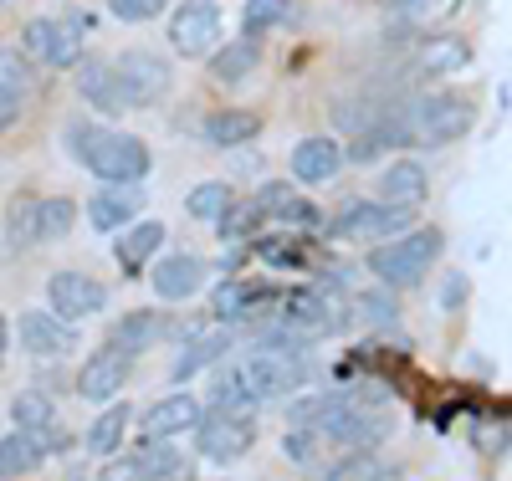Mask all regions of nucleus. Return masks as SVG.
Here are the masks:
<instances>
[{"label": "nucleus", "mask_w": 512, "mask_h": 481, "mask_svg": "<svg viewBox=\"0 0 512 481\" xmlns=\"http://www.w3.org/2000/svg\"><path fill=\"white\" fill-rule=\"evenodd\" d=\"M292 180H303V185H328L338 169H344V144L338 139H297L292 154Z\"/></svg>", "instance_id": "obj_17"}, {"label": "nucleus", "mask_w": 512, "mask_h": 481, "mask_svg": "<svg viewBox=\"0 0 512 481\" xmlns=\"http://www.w3.org/2000/svg\"><path fill=\"white\" fill-rule=\"evenodd\" d=\"M256 67H262V41H231V47H221L216 57H210V77L216 82H226V87H236V82H246Z\"/></svg>", "instance_id": "obj_28"}, {"label": "nucleus", "mask_w": 512, "mask_h": 481, "mask_svg": "<svg viewBox=\"0 0 512 481\" xmlns=\"http://www.w3.org/2000/svg\"><path fill=\"white\" fill-rule=\"evenodd\" d=\"M16 425L21 430H57V405L41 395V389H26V395H16Z\"/></svg>", "instance_id": "obj_34"}, {"label": "nucleus", "mask_w": 512, "mask_h": 481, "mask_svg": "<svg viewBox=\"0 0 512 481\" xmlns=\"http://www.w3.org/2000/svg\"><path fill=\"white\" fill-rule=\"evenodd\" d=\"M256 441V415L251 410H210L195 420V451L200 461H216V466H231L251 451Z\"/></svg>", "instance_id": "obj_8"}, {"label": "nucleus", "mask_w": 512, "mask_h": 481, "mask_svg": "<svg viewBox=\"0 0 512 481\" xmlns=\"http://www.w3.org/2000/svg\"><path fill=\"white\" fill-rule=\"evenodd\" d=\"M31 103V62L21 52H0V134L21 123Z\"/></svg>", "instance_id": "obj_20"}, {"label": "nucleus", "mask_w": 512, "mask_h": 481, "mask_svg": "<svg viewBox=\"0 0 512 481\" xmlns=\"http://www.w3.org/2000/svg\"><path fill=\"white\" fill-rule=\"evenodd\" d=\"M67 154L103 185H144V174L154 164L144 139L123 134V128H108V123H93V118L67 128Z\"/></svg>", "instance_id": "obj_2"}, {"label": "nucleus", "mask_w": 512, "mask_h": 481, "mask_svg": "<svg viewBox=\"0 0 512 481\" xmlns=\"http://www.w3.org/2000/svg\"><path fill=\"white\" fill-rule=\"evenodd\" d=\"M144 481H195V471H190L185 461H175V456H164V461H159V466H154Z\"/></svg>", "instance_id": "obj_38"}, {"label": "nucleus", "mask_w": 512, "mask_h": 481, "mask_svg": "<svg viewBox=\"0 0 512 481\" xmlns=\"http://www.w3.org/2000/svg\"><path fill=\"white\" fill-rule=\"evenodd\" d=\"M231 348V333L226 328H205L200 338H190L180 354H175V369H169V379H190V374H200V369H210L221 354Z\"/></svg>", "instance_id": "obj_27"}, {"label": "nucleus", "mask_w": 512, "mask_h": 481, "mask_svg": "<svg viewBox=\"0 0 512 481\" xmlns=\"http://www.w3.org/2000/svg\"><path fill=\"white\" fill-rule=\"evenodd\" d=\"M262 297H267V287H256V282H246V277H226V282L216 287V318H221V323H241Z\"/></svg>", "instance_id": "obj_29"}, {"label": "nucleus", "mask_w": 512, "mask_h": 481, "mask_svg": "<svg viewBox=\"0 0 512 481\" xmlns=\"http://www.w3.org/2000/svg\"><path fill=\"white\" fill-rule=\"evenodd\" d=\"M82 31H88L82 16H36L21 31V57L36 62V67L67 72V67L82 62Z\"/></svg>", "instance_id": "obj_5"}, {"label": "nucleus", "mask_w": 512, "mask_h": 481, "mask_svg": "<svg viewBox=\"0 0 512 481\" xmlns=\"http://www.w3.org/2000/svg\"><path fill=\"white\" fill-rule=\"evenodd\" d=\"M123 430H128V410H123V405H108V410L88 425V435H82V446H88V456H118V446H123Z\"/></svg>", "instance_id": "obj_30"}, {"label": "nucleus", "mask_w": 512, "mask_h": 481, "mask_svg": "<svg viewBox=\"0 0 512 481\" xmlns=\"http://www.w3.org/2000/svg\"><path fill=\"white\" fill-rule=\"evenodd\" d=\"M441 251H446V231H441V226L405 231V236L379 241V246L369 251V277H374L379 287H390V292L415 287V282L441 261Z\"/></svg>", "instance_id": "obj_3"}, {"label": "nucleus", "mask_w": 512, "mask_h": 481, "mask_svg": "<svg viewBox=\"0 0 512 481\" xmlns=\"http://www.w3.org/2000/svg\"><path fill=\"white\" fill-rule=\"evenodd\" d=\"M354 313H359V323H369V328H390V323L400 318V302H395L390 287H369V292L354 297Z\"/></svg>", "instance_id": "obj_33"}, {"label": "nucleus", "mask_w": 512, "mask_h": 481, "mask_svg": "<svg viewBox=\"0 0 512 481\" xmlns=\"http://www.w3.org/2000/svg\"><path fill=\"white\" fill-rule=\"evenodd\" d=\"M149 287H154L159 302H185V297H195L205 287V261L190 256V251L164 256L159 267H154V277H149Z\"/></svg>", "instance_id": "obj_15"}, {"label": "nucleus", "mask_w": 512, "mask_h": 481, "mask_svg": "<svg viewBox=\"0 0 512 481\" xmlns=\"http://www.w3.org/2000/svg\"><path fill=\"white\" fill-rule=\"evenodd\" d=\"M231 200H236V190H231L226 180H200V185L185 195V210L195 215V221H210V226H216L221 215L231 210Z\"/></svg>", "instance_id": "obj_31"}, {"label": "nucleus", "mask_w": 512, "mask_h": 481, "mask_svg": "<svg viewBox=\"0 0 512 481\" xmlns=\"http://www.w3.org/2000/svg\"><path fill=\"white\" fill-rule=\"evenodd\" d=\"M461 297H466V282H461V277H456V282H451V287H446V308H456V302H461Z\"/></svg>", "instance_id": "obj_40"}, {"label": "nucleus", "mask_w": 512, "mask_h": 481, "mask_svg": "<svg viewBox=\"0 0 512 481\" xmlns=\"http://www.w3.org/2000/svg\"><path fill=\"white\" fill-rule=\"evenodd\" d=\"M144 185H103L93 200H88V221L93 231H123V226H134L139 221V210H144Z\"/></svg>", "instance_id": "obj_14"}, {"label": "nucleus", "mask_w": 512, "mask_h": 481, "mask_svg": "<svg viewBox=\"0 0 512 481\" xmlns=\"http://www.w3.org/2000/svg\"><path fill=\"white\" fill-rule=\"evenodd\" d=\"M303 379H308L303 343H292L287 333L272 328L246 359H236V369L221 374V384H216V410H256L262 400L292 395Z\"/></svg>", "instance_id": "obj_1"}, {"label": "nucleus", "mask_w": 512, "mask_h": 481, "mask_svg": "<svg viewBox=\"0 0 512 481\" xmlns=\"http://www.w3.org/2000/svg\"><path fill=\"white\" fill-rule=\"evenodd\" d=\"M108 67H113V87H118V108H154L169 93V82H175V67L144 47L118 52Z\"/></svg>", "instance_id": "obj_6"}, {"label": "nucleus", "mask_w": 512, "mask_h": 481, "mask_svg": "<svg viewBox=\"0 0 512 481\" xmlns=\"http://www.w3.org/2000/svg\"><path fill=\"white\" fill-rule=\"evenodd\" d=\"M72 221H77V205L67 195H26L6 215V246L31 251L41 241H62V236H72Z\"/></svg>", "instance_id": "obj_4"}, {"label": "nucleus", "mask_w": 512, "mask_h": 481, "mask_svg": "<svg viewBox=\"0 0 512 481\" xmlns=\"http://www.w3.org/2000/svg\"><path fill=\"white\" fill-rule=\"evenodd\" d=\"M466 62H472V47H466L461 36H446V31L425 36V41H420V52H415V67H420L425 77H446V72H461Z\"/></svg>", "instance_id": "obj_24"}, {"label": "nucleus", "mask_w": 512, "mask_h": 481, "mask_svg": "<svg viewBox=\"0 0 512 481\" xmlns=\"http://www.w3.org/2000/svg\"><path fill=\"white\" fill-rule=\"evenodd\" d=\"M72 82H77V98L93 103V113H123L118 108V87H113V67L103 57H82Z\"/></svg>", "instance_id": "obj_22"}, {"label": "nucleus", "mask_w": 512, "mask_h": 481, "mask_svg": "<svg viewBox=\"0 0 512 481\" xmlns=\"http://www.w3.org/2000/svg\"><path fill=\"white\" fill-rule=\"evenodd\" d=\"M128 379H134V354H123V348L103 343V348H93V359H82L77 395L82 400H113Z\"/></svg>", "instance_id": "obj_13"}, {"label": "nucleus", "mask_w": 512, "mask_h": 481, "mask_svg": "<svg viewBox=\"0 0 512 481\" xmlns=\"http://www.w3.org/2000/svg\"><path fill=\"white\" fill-rule=\"evenodd\" d=\"M425 195H431V174H425V164H420V159H395L390 169L379 174V205L415 210Z\"/></svg>", "instance_id": "obj_18"}, {"label": "nucleus", "mask_w": 512, "mask_h": 481, "mask_svg": "<svg viewBox=\"0 0 512 481\" xmlns=\"http://www.w3.org/2000/svg\"><path fill=\"white\" fill-rule=\"evenodd\" d=\"M195 420H200V405H195V395H164V400H154L149 410H144V441H175V435H185V430H195Z\"/></svg>", "instance_id": "obj_19"}, {"label": "nucleus", "mask_w": 512, "mask_h": 481, "mask_svg": "<svg viewBox=\"0 0 512 481\" xmlns=\"http://www.w3.org/2000/svg\"><path fill=\"white\" fill-rule=\"evenodd\" d=\"M164 6H169V0H108V11H113L118 21H128V26H144V21H154Z\"/></svg>", "instance_id": "obj_36"}, {"label": "nucleus", "mask_w": 512, "mask_h": 481, "mask_svg": "<svg viewBox=\"0 0 512 481\" xmlns=\"http://www.w3.org/2000/svg\"><path fill=\"white\" fill-rule=\"evenodd\" d=\"M47 302H52V318L62 323H77V318H93L103 313V302H108V287L88 272H52L47 277Z\"/></svg>", "instance_id": "obj_12"}, {"label": "nucleus", "mask_w": 512, "mask_h": 481, "mask_svg": "<svg viewBox=\"0 0 512 481\" xmlns=\"http://www.w3.org/2000/svg\"><path fill=\"white\" fill-rule=\"evenodd\" d=\"M164 338V318L154 313V308H139V313H123L118 323H113V348H123V354H144V348H154Z\"/></svg>", "instance_id": "obj_25"}, {"label": "nucleus", "mask_w": 512, "mask_h": 481, "mask_svg": "<svg viewBox=\"0 0 512 481\" xmlns=\"http://www.w3.org/2000/svg\"><path fill=\"white\" fill-rule=\"evenodd\" d=\"M256 210H262V215H277V221H287V226H318V210H313V200H303V195H297L292 185H262V190H256V200H251Z\"/></svg>", "instance_id": "obj_23"}, {"label": "nucleus", "mask_w": 512, "mask_h": 481, "mask_svg": "<svg viewBox=\"0 0 512 481\" xmlns=\"http://www.w3.org/2000/svg\"><path fill=\"white\" fill-rule=\"evenodd\" d=\"M472 123H477V113L461 93H431L415 108H405V139L410 144H456L461 134H472Z\"/></svg>", "instance_id": "obj_7"}, {"label": "nucleus", "mask_w": 512, "mask_h": 481, "mask_svg": "<svg viewBox=\"0 0 512 481\" xmlns=\"http://www.w3.org/2000/svg\"><path fill=\"white\" fill-rule=\"evenodd\" d=\"M282 456L297 461V466H313V456H318V435L292 425V430H287V441H282Z\"/></svg>", "instance_id": "obj_37"}, {"label": "nucleus", "mask_w": 512, "mask_h": 481, "mask_svg": "<svg viewBox=\"0 0 512 481\" xmlns=\"http://www.w3.org/2000/svg\"><path fill=\"white\" fill-rule=\"evenodd\" d=\"M67 446L62 425L57 430H21L11 425L6 435H0V481H16V476H31L47 456H57Z\"/></svg>", "instance_id": "obj_11"}, {"label": "nucleus", "mask_w": 512, "mask_h": 481, "mask_svg": "<svg viewBox=\"0 0 512 481\" xmlns=\"http://www.w3.org/2000/svg\"><path fill=\"white\" fill-rule=\"evenodd\" d=\"M164 246V226L159 221H134V226H123L113 256H118V267L123 272H144V261Z\"/></svg>", "instance_id": "obj_26"}, {"label": "nucleus", "mask_w": 512, "mask_h": 481, "mask_svg": "<svg viewBox=\"0 0 512 481\" xmlns=\"http://www.w3.org/2000/svg\"><path fill=\"white\" fill-rule=\"evenodd\" d=\"M200 134L216 149H241V144H251L256 134H262V113L256 108H216V113H205Z\"/></svg>", "instance_id": "obj_21"}, {"label": "nucleus", "mask_w": 512, "mask_h": 481, "mask_svg": "<svg viewBox=\"0 0 512 481\" xmlns=\"http://www.w3.org/2000/svg\"><path fill=\"white\" fill-rule=\"evenodd\" d=\"M262 221H267V215L256 210L251 200H231V210L216 221V231H221L226 241H246V236H256V226H262Z\"/></svg>", "instance_id": "obj_35"}, {"label": "nucleus", "mask_w": 512, "mask_h": 481, "mask_svg": "<svg viewBox=\"0 0 512 481\" xmlns=\"http://www.w3.org/2000/svg\"><path fill=\"white\" fill-rule=\"evenodd\" d=\"M292 16V0H246V11H241V31L246 41H262V31L282 26Z\"/></svg>", "instance_id": "obj_32"}, {"label": "nucleus", "mask_w": 512, "mask_h": 481, "mask_svg": "<svg viewBox=\"0 0 512 481\" xmlns=\"http://www.w3.org/2000/svg\"><path fill=\"white\" fill-rule=\"evenodd\" d=\"M415 221V210H395V205H379V200H354L349 210L333 215L328 236L333 241H369L379 246V236H405Z\"/></svg>", "instance_id": "obj_9"}, {"label": "nucleus", "mask_w": 512, "mask_h": 481, "mask_svg": "<svg viewBox=\"0 0 512 481\" xmlns=\"http://www.w3.org/2000/svg\"><path fill=\"white\" fill-rule=\"evenodd\" d=\"M164 36L175 47V57H210L216 52V36H221V6L216 0H180Z\"/></svg>", "instance_id": "obj_10"}, {"label": "nucleus", "mask_w": 512, "mask_h": 481, "mask_svg": "<svg viewBox=\"0 0 512 481\" xmlns=\"http://www.w3.org/2000/svg\"><path fill=\"white\" fill-rule=\"evenodd\" d=\"M6 359H11V328H6V318H0V369H6Z\"/></svg>", "instance_id": "obj_39"}, {"label": "nucleus", "mask_w": 512, "mask_h": 481, "mask_svg": "<svg viewBox=\"0 0 512 481\" xmlns=\"http://www.w3.org/2000/svg\"><path fill=\"white\" fill-rule=\"evenodd\" d=\"M21 343H26V354L57 364V359H67L77 348V328L52 318V313H21Z\"/></svg>", "instance_id": "obj_16"}]
</instances>
